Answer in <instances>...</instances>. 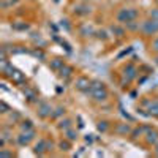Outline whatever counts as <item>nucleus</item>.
Instances as JSON below:
<instances>
[{
  "instance_id": "f257e3e1",
  "label": "nucleus",
  "mask_w": 158,
  "mask_h": 158,
  "mask_svg": "<svg viewBox=\"0 0 158 158\" xmlns=\"http://www.w3.org/2000/svg\"><path fill=\"white\" fill-rule=\"evenodd\" d=\"M87 93H90L97 101H103V100H106V97H108V92L105 89V85H103L101 82H98V81L92 82V85H90V89H89Z\"/></svg>"
},
{
  "instance_id": "f03ea898",
  "label": "nucleus",
  "mask_w": 158,
  "mask_h": 158,
  "mask_svg": "<svg viewBox=\"0 0 158 158\" xmlns=\"http://www.w3.org/2000/svg\"><path fill=\"white\" fill-rule=\"evenodd\" d=\"M138 16V11L136 10H122L120 13H118V21H122V22H130V21H133L134 18Z\"/></svg>"
},
{
  "instance_id": "7ed1b4c3",
  "label": "nucleus",
  "mask_w": 158,
  "mask_h": 158,
  "mask_svg": "<svg viewBox=\"0 0 158 158\" xmlns=\"http://www.w3.org/2000/svg\"><path fill=\"white\" fill-rule=\"evenodd\" d=\"M142 30H144L147 35H152V33H155V32H158V19H152V21L144 22Z\"/></svg>"
},
{
  "instance_id": "20e7f679",
  "label": "nucleus",
  "mask_w": 158,
  "mask_h": 158,
  "mask_svg": "<svg viewBox=\"0 0 158 158\" xmlns=\"http://www.w3.org/2000/svg\"><path fill=\"white\" fill-rule=\"evenodd\" d=\"M134 76H136V68H134V65H126L125 74H123V79H122V84H128Z\"/></svg>"
},
{
  "instance_id": "39448f33",
  "label": "nucleus",
  "mask_w": 158,
  "mask_h": 158,
  "mask_svg": "<svg viewBox=\"0 0 158 158\" xmlns=\"http://www.w3.org/2000/svg\"><path fill=\"white\" fill-rule=\"evenodd\" d=\"M35 136V131L33 130H27L26 133H22V134H19L18 136V142L21 146H24V144H29V141Z\"/></svg>"
},
{
  "instance_id": "423d86ee",
  "label": "nucleus",
  "mask_w": 158,
  "mask_h": 158,
  "mask_svg": "<svg viewBox=\"0 0 158 158\" xmlns=\"http://www.w3.org/2000/svg\"><path fill=\"white\" fill-rule=\"evenodd\" d=\"M90 81L87 77H79L77 81H76V89H79V90H82V92H89V89H90Z\"/></svg>"
},
{
  "instance_id": "0eeeda50",
  "label": "nucleus",
  "mask_w": 158,
  "mask_h": 158,
  "mask_svg": "<svg viewBox=\"0 0 158 158\" xmlns=\"http://www.w3.org/2000/svg\"><path fill=\"white\" fill-rule=\"evenodd\" d=\"M52 108L49 106V105H46V103H41V106H40V109H38V115L40 117H47V115H52Z\"/></svg>"
},
{
  "instance_id": "6e6552de",
  "label": "nucleus",
  "mask_w": 158,
  "mask_h": 158,
  "mask_svg": "<svg viewBox=\"0 0 158 158\" xmlns=\"http://www.w3.org/2000/svg\"><path fill=\"white\" fill-rule=\"evenodd\" d=\"M10 77L13 79L14 82H18V84H21L24 81V74L21 73V71H18V70H13L11 73H10Z\"/></svg>"
},
{
  "instance_id": "1a4fd4ad",
  "label": "nucleus",
  "mask_w": 158,
  "mask_h": 158,
  "mask_svg": "<svg viewBox=\"0 0 158 158\" xmlns=\"http://www.w3.org/2000/svg\"><path fill=\"white\" fill-rule=\"evenodd\" d=\"M146 141L149 142V144H156V142H158V131H152V130H149Z\"/></svg>"
},
{
  "instance_id": "9d476101",
  "label": "nucleus",
  "mask_w": 158,
  "mask_h": 158,
  "mask_svg": "<svg viewBox=\"0 0 158 158\" xmlns=\"http://www.w3.org/2000/svg\"><path fill=\"white\" fill-rule=\"evenodd\" d=\"M71 73H73V68H71V67H65V65H63L60 70H59V76L60 77H70L71 76Z\"/></svg>"
},
{
  "instance_id": "9b49d317",
  "label": "nucleus",
  "mask_w": 158,
  "mask_h": 158,
  "mask_svg": "<svg viewBox=\"0 0 158 158\" xmlns=\"http://www.w3.org/2000/svg\"><path fill=\"white\" fill-rule=\"evenodd\" d=\"M149 111H150V115L158 117V100L150 101V105H149Z\"/></svg>"
},
{
  "instance_id": "f8f14e48",
  "label": "nucleus",
  "mask_w": 158,
  "mask_h": 158,
  "mask_svg": "<svg viewBox=\"0 0 158 158\" xmlns=\"http://www.w3.org/2000/svg\"><path fill=\"white\" fill-rule=\"evenodd\" d=\"M44 147H46V141H44V139H41V141H40L38 144L35 146V153L41 155V153L44 152V150H47V149H44Z\"/></svg>"
},
{
  "instance_id": "ddd939ff",
  "label": "nucleus",
  "mask_w": 158,
  "mask_h": 158,
  "mask_svg": "<svg viewBox=\"0 0 158 158\" xmlns=\"http://www.w3.org/2000/svg\"><path fill=\"white\" fill-rule=\"evenodd\" d=\"M115 131H117V133H120V134H126V133L130 131V126L126 125V123H122V125H118L117 128H115Z\"/></svg>"
},
{
  "instance_id": "4468645a",
  "label": "nucleus",
  "mask_w": 158,
  "mask_h": 158,
  "mask_svg": "<svg viewBox=\"0 0 158 158\" xmlns=\"http://www.w3.org/2000/svg\"><path fill=\"white\" fill-rule=\"evenodd\" d=\"M24 93L27 95V100L29 101H35L36 100V93L33 90H30V89H24Z\"/></svg>"
},
{
  "instance_id": "2eb2a0df",
  "label": "nucleus",
  "mask_w": 158,
  "mask_h": 158,
  "mask_svg": "<svg viewBox=\"0 0 158 158\" xmlns=\"http://www.w3.org/2000/svg\"><path fill=\"white\" fill-rule=\"evenodd\" d=\"M149 130H150L149 126H141V128H136V130L133 131V138H138V136H141L144 131H149Z\"/></svg>"
},
{
  "instance_id": "dca6fc26",
  "label": "nucleus",
  "mask_w": 158,
  "mask_h": 158,
  "mask_svg": "<svg viewBox=\"0 0 158 158\" xmlns=\"http://www.w3.org/2000/svg\"><path fill=\"white\" fill-rule=\"evenodd\" d=\"M59 126H60V130H65V131H67V130H70V128H71V120L65 118V120H62V122H60V125H59Z\"/></svg>"
},
{
  "instance_id": "f3484780",
  "label": "nucleus",
  "mask_w": 158,
  "mask_h": 158,
  "mask_svg": "<svg viewBox=\"0 0 158 158\" xmlns=\"http://www.w3.org/2000/svg\"><path fill=\"white\" fill-rule=\"evenodd\" d=\"M67 138L70 141H74V139H77V133L73 128H70V130H67Z\"/></svg>"
},
{
  "instance_id": "a211bd4d",
  "label": "nucleus",
  "mask_w": 158,
  "mask_h": 158,
  "mask_svg": "<svg viewBox=\"0 0 158 158\" xmlns=\"http://www.w3.org/2000/svg\"><path fill=\"white\" fill-rule=\"evenodd\" d=\"M62 67H63V62H62V60H52V62H51V68H52V70H57V71H59Z\"/></svg>"
},
{
  "instance_id": "6ab92c4d",
  "label": "nucleus",
  "mask_w": 158,
  "mask_h": 158,
  "mask_svg": "<svg viewBox=\"0 0 158 158\" xmlns=\"http://www.w3.org/2000/svg\"><path fill=\"white\" fill-rule=\"evenodd\" d=\"M21 128H22L24 131H27V130H32V122H30V120H24V122L21 123Z\"/></svg>"
},
{
  "instance_id": "aec40b11",
  "label": "nucleus",
  "mask_w": 158,
  "mask_h": 158,
  "mask_svg": "<svg viewBox=\"0 0 158 158\" xmlns=\"http://www.w3.org/2000/svg\"><path fill=\"white\" fill-rule=\"evenodd\" d=\"M111 30H112V33H117V36H120V35H123V30L120 29V27H112V29H111Z\"/></svg>"
},
{
  "instance_id": "412c9836",
  "label": "nucleus",
  "mask_w": 158,
  "mask_h": 158,
  "mask_svg": "<svg viewBox=\"0 0 158 158\" xmlns=\"http://www.w3.org/2000/svg\"><path fill=\"white\" fill-rule=\"evenodd\" d=\"M98 130L100 131H106L108 130V122H100L98 123Z\"/></svg>"
},
{
  "instance_id": "4be33fe9",
  "label": "nucleus",
  "mask_w": 158,
  "mask_h": 158,
  "mask_svg": "<svg viewBox=\"0 0 158 158\" xmlns=\"http://www.w3.org/2000/svg\"><path fill=\"white\" fill-rule=\"evenodd\" d=\"M60 149H62V150H68V149H70V142H67V141L63 142V141H62V142H60Z\"/></svg>"
},
{
  "instance_id": "5701e85b",
  "label": "nucleus",
  "mask_w": 158,
  "mask_h": 158,
  "mask_svg": "<svg viewBox=\"0 0 158 158\" xmlns=\"http://www.w3.org/2000/svg\"><path fill=\"white\" fill-rule=\"evenodd\" d=\"M63 112H65V109H63V108H59V109H57V111H55V112L52 114V115H54V117H57V115H62Z\"/></svg>"
},
{
  "instance_id": "b1692460",
  "label": "nucleus",
  "mask_w": 158,
  "mask_h": 158,
  "mask_svg": "<svg viewBox=\"0 0 158 158\" xmlns=\"http://www.w3.org/2000/svg\"><path fill=\"white\" fill-rule=\"evenodd\" d=\"M0 106H2V112H3V114H6V112H8V106H6V103H5V101H2V105H0Z\"/></svg>"
},
{
  "instance_id": "393cba45",
  "label": "nucleus",
  "mask_w": 158,
  "mask_h": 158,
  "mask_svg": "<svg viewBox=\"0 0 158 158\" xmlns=\"http://www.w3.org/2000/svg\"><path fill=\"white\" fill-rule=\"evenodd\" d=\"M0 155H2V156H13L11 152H5V150H2V152H0Z\"/></svg>"
},
{
  "instance_id": "a878e982",
  "label": "nucleus",
  "mask_w": 158,
  "mask_h": 158,
  "mask_svg": "<svg viewBox=\"0 0 158 158\" xmlns=\"http://www.w3.org/2000/svg\"><path fill=\"white\" fill-rule=\"evenodd\" d=\"M33 54L36 55V57H40V59H44V54H43V52H40V51H35Z\"/></svg>"
},
{
  "instance_id": "bb28decb",
  "label": "nucleus",
  "mask_w": 158,
  "mask_h": 158,
  "mask_svg": "<svg viewBox=\"0 0 158 158\" xmlns=\"http://www.w3.org/2000/svg\"><path fill=\"white\" fill-rule=\"evenodd\" d=\"M153 51H156V52H158V38L155 40V43H153Z\"/></svg>"
},
{
  "instance_id": "cd10ccee",
  "label": "nucleus",
  "mask_w": 158,
  "mask_h": 158,
  "mask_svg": "<svg viewBox=\"0 0 158 158\" xmlns=\"http://www.w3.org/2000/svg\"><path fill=\"white\" fill-rule=\"evenodd\" d=\"M152 18H153V19H158V10H155V11L152 13Z\"/></svg>"
},
{
  "instance_id": "c85d7f7f",
  "label": "nucleus",
  "mask_w": 158,
  "mask_h": 158,
  "mask_svg": "<svg viewBox=\"0 0 158 158\" xmlns=\"http://www.w3.org/2000/svg\"><path fill=\"white\" fill-rule=\"evenodd\" d=\"M155 153L158 155V144H156V149H155Z\"/></svg>"
}]
</instances>
